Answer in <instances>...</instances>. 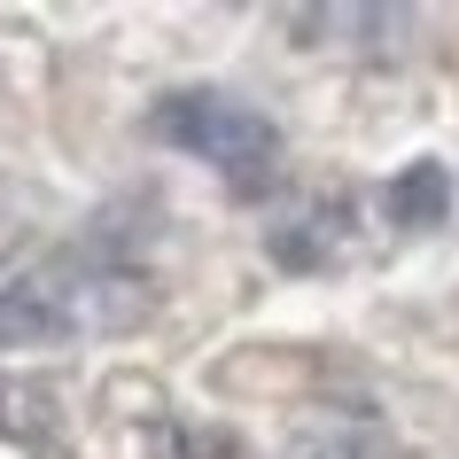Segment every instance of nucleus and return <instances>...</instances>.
I'll return each instance as SVG.
<instances>
[{"label":"nucleus","mask_w":459,"mask_h":459,"mask_svg":"<svg viewBox=\"0 0 459 459\" xmlns=\"http://www.w3.org/2000/svg\"><path fill=\"white\" fill-rule=\"evenodd\" d=\"M148 133H156L164 148H179V156L218 164L226 187H242V195H257L273 179V164H281L273 117H257V109L234 101V94H164L156 109H148Z\"/></svg>","instance_id":"1"},{"label":"nucleus","mask_w":459,"mask_h":459,"mask_svg":"<svg viewBox=\"0 0 459 459\" xmlns=\"http://www.w3.org/2000/svg\"><path fill=\"white\" fill-rule=\"evenodd\" d=\"M289 459H382V444H374V429L335 420V429H304L289 444Z\"/></svg>","instance_id":"4"},{"label":"nucleus","mask_w":459,"mask_h":459,"mask_svg":"<svg viewBox=\"0 0 459 459\" xmlns=\"http://www.w3.org/2000/svg\"><path fill=\"white\" fill-rule=\"evenodd\" d=\"M382 211H389V226H444V211H452V179H444V164H405L382 187Z\"/></svg>","instance_id":"3"},{"label":"nucleus","mask_w":459,"mask_h":459,"mask_svg":"<svg viewBox=\"0 0 459 459\" xmlns=\"http://www.w3.org/2000/svg\"><path fill=\"white\" fill-rule=\"evenodd\" d=\"M63 335H78V319L55 289V273H31V281L0 289V351H55Z\"/></svg>","instance_id":"2"}]
</instances>
